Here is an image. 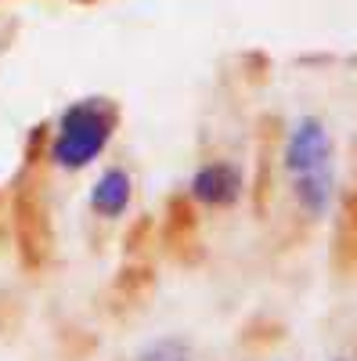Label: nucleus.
Instances as JSON below:
<instances>
[{
	"label": "nucleus",
	"mask_w": 357,
	"mask_h": 361,
	"mask_svg": "<svg viewBox=\"0 0 357 361\" xmlns=\"http://www.w3.org/2000/svg\"><path fill=\"white\" fill-rule=\"evenodd\" d=\"M115 127H119V109L108 98H80L65 105L47 141L51 166L65 173H80L87 166H94L105 156V148L112 145Z\"/></svg>",
	"instance_id": "nucleus-1"
},
{
	"label": "nucleus",
	"mask_w": 357,
	"mask_h": 361,
	"mask_svg": "<svg viewBox=\"0 0 357 361\" xmlns=\"http://www.w3.org/2000/svg\"><path fill=\"white\" fill-rule=\"evenodd\" d=\"M246 195V177L227 159L202 163L188 180V202L199 209H231Z\"/></svg>",
	"instance_id": "nucleus-3"
},
{
	"label": "nucleus",
	"mask_w": 357,
	"mask_h": 361,
	"mask_svg": "<svg viewBox=\"0 0 357 361\" xmlns=\"http://www.w3.org/2000/svg\"><path fill=\"white\" fill-rule=\"evenodd\" d=\"M336 163V137L329 130L321 116H300L292 119V127L285 134L282 145V170L289 177H300V173H314Z\"/></svg>",
	"instance_id": "nucleus-2"
},
{
	"label": "nucleus",
	"mask_w": 357,
	"mask_h": 361,
	"mask_svg": "<svg viewBox=\"0 0 357 361\" xmlns=\"http://www.w3.org/2000/svg\"><path fill=\"white\" fill-rule=\"evenodd\" d=\"M332 361H353V357H350V354H339V357H332Z\"/></svg>",
	"instance_id": "nucleus-8"
},
{
	"label": "nucleus",
	"mask_w": 357,
	"mask_h": 361,
	"mask_svg": "<svg viewBox=\"0 0 357 361\" xmlns=\"http://www.w3.org/2000/svg\"><path fill=\"white\" fill-rule=\"evenodd\" d=\"M336 264L343 271L357 267V185L343 199L339 217H336Z\"/></svg>",
	"instance_id": "nucleus-6"
},
{
	"label": "nucleus",
	"mask_w": 357,
	"mask_h": 361,
	"mask_svg": "<svg viewBox=\"0 0 357 361\" xmlns=\"http://www.w3.org/2000/svg\"><path fill=\"white\" fill-rule=\"evenodd\" d=\"M134 361H199V350H195V343H192L188 336H181V333H163V336H156V340H148V343L134 354Z\"/></svg>",
	"instance_id": "nucleus-7"
},
{
	"label": "nucleus",
	"mask_w": 357,
	"mask_h": 361,
	"mask_svg": "<svg viewBox=\"0 0 357 361\" xmlns=\"http://www.w3.org/2000/svg\"><path fill=\"white\" fill-rule=\"evenodd\" d=\"M289 192H292V202L296 209L307 217V221H321L336 209V199H339V170L336 163L325 166V170H314V173H300V177H289Z\"/></svg>",
	"instance_id": "nucleus-4"
},
{
	"label": "nucleus",
	"mask_w": 357,
	"mask_h": 361,
	"mask_svg": "<svg viewBox=\"0 0 357 361\" xmlns=\"http://www.w3.org/2000/svg\"><path fill=\"white\" fill-rule=\"evenodd\" d=\"M130 202H134V177L127 166H105L87 192V206L101 221H119L130 209Z\"/></svg>",
	"instance_id": "nucleus-5"
}]
</instances>
